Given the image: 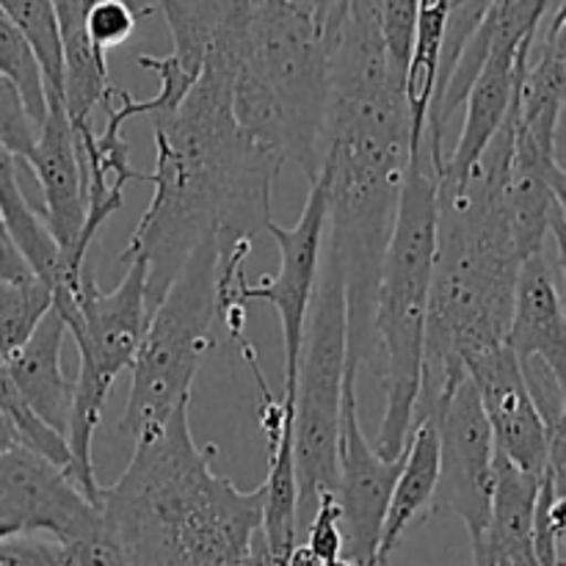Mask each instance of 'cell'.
<instances>
[{"mask_svg":"<svg viewBox=\"0 0 566 566\" xmlns=\"http://www.w3.org/2000/svg\"><path fill=\"white\" fill-rule=\"evenodd\" d=\"M243 9V0H224L193 88L175 114L153 119V199L119 254L122 265H144L149 315L202 243H216L219 263H247L254 235L271 221V188L282 164L249 142L232 116Z\"/></svg>","mask_w":566,"mask_h":566,"instance_id":"6da1fadb","label":"cell"},{"mask_svg":"<svg viewBox=\"0 0 566 566\" xmlns=\"http://www.w3.org/2000/svg\"><path fill=\"white\" fill-rule=\"evenodd\" d=\"M409 160L403 77L390 66L379 0H348L329 64L321 171L326 227L346 293L348 357L359 374L374 359V304Z\"/></svg>","mask_w":566,"mask_h":566,"instance_id":"7a4b0ae2","label":"cell"},{"mask_svg":"<svg viewBox=\"0 0 566 566\" xmlns=\"http://www.w3.org/2000/svg\"><path fill=\"white\" fill-rule=\"evenodd\" d=\"M216 446L193 440L188 403L136 442L116 484L99 490V523L130 566H238L263 525V486L238 490L213 470Z\"/></svg>","mask_w":566,"mask_h":566,"instance_id":"3957f363","label":"cell"},{"mask_svg":"<svg viewBox=\"0 0 566 566\" xmlns=\"http://www.w3.org/2000/svg\"><path fill=\"white\" fill-rule=\"evenodd\" d=\"M343 0H249L232 70V116L243 136L310 182L321 171L329 64Z\"/></svg>","mask_w":566,"mask_h":566,"instance_id":"277c9868","label":"cell"},{"mask_svg":"<svg viewBox=\"0 0 566 566\" xmlns=\"http://www.w3.org/2000/svg\"><path fill=\"white\" fill-rule=\"evenodd\" d=\"M437 182L440 171L431 164L423 138L409 160L374 304L370 365L385 387V415L374 448L385 459L401 457L407 448L423 379L426 318L437 252Z\"/></svg>","mask_w":566,"mask_h":566,"instance_id":"5b68a950","label":"cell"},{"mask_svg":"<svg viewBox=\"0 0 566 566\" xmlns=\"http://www.w3.org/2000/svg\"><path fill=\"white\" fill-rule=\"evenodd\" d=\"M216 269L219 254L216 243L208 241L188 258L149 315L130 365L133 385L119 420L122 434L133 442L153 437L182 403H191L193 379L216 348Z\"/></svg>","mask_w":566,"mask_h":566,"instance_id":"8992f818","label":"cell"},{"mask_svg":"<svg viewBox=\"0 0 566 566\" xmlns=\"http://www.w3.org/2000/svg\"><path fill=\"white\" fill-rule=\"evenodd\" d=\"M346 357V293H343V276L335 252L326 249L324 274H318L313 304H310L296 390H293L298 525H307L321 497L335 492Z\"/></svg>","mask_w":566,"mask_h":566,"instance_id":"52a82bcc","label":"cell"},{"mask_svg":"<svg viewBox=\"0 0 566 566\" xmlns=\"http://www.w3.org/2000/svg\"><path fill=\"white\" fill-rule=\"evenodd\" d=\"M147 321V274L142 263H127L125 276L114 291H103L92 271L86 269L81 293H77V329L72 332L81 365H77V379L72 381L66 473L72 475L83 497L97 509L103 486L97 484V473H94V431L103 420L114 381L119 379L122 370L133 365Z\"/></svg>","mask_w":566,"mask_h":566,"instance_id":"ba28073f","label":"cell"},{"mask_svg":"<svg viewBox=\"0 0 566 566\" xmlns=\"http://www.w3.org/2000/svg\"><path fill=\"white\" fill-rule=\"evenodd\" d=\"M326 230V182L315 177L310 182L307 202L293 227L276 221L265 224V232L280 247V274L263 276L258 285L247 282L243 265L216 269V298H219V318L249 302H265L276 310L285 340V390L282 398L293 403L296 390L298 357H302L304 329H307L310 304L321 274V243Z\"/></svg>","mask_w":566,"mask_h":566,"instance_id":"9c48e42d","label":"cell"},{"mask_svg":"<svg viewBox=\"0 0 566 566\" xmlns=\"http://www.w3.org/2000/svg\"><path fill=\"white\" fill-rule=\"evenodd\" d=\"M429 418L440 442V479L431 512H453L464 523L473 547V566H484L490 528L492 481H495V440L470 376H459L434 401L415 415Z\"/></svg>","mask_w":566,"mask_h":566,"instance_id":"30bf717a","label":"cell"},{"mask_svg":"<svg viewBox=\"0 0 566 566\" xmlns=\"http://www.w3.org/2000/svg\"><path fill=\"white\" fill-rule=\"evenodd\" d=\"M407 448L401 457L385 459L376 453L374 442L363 434L357 403V370L346 363L340 409V440H337V481L335 497L340 517L343 558L357 566H376L381 523L392 486L401 475Z\"/></svg>","mask_w":566,"mask_h":566,"instance_id":"8fae6325","label":"cell"},{"mask_svg":"<svg viewBox=\"0 0 566 566\" xmlns=\"http://www.w3.org/2000/svg\"><path fill=\"white\" fill-rule=\"evenodd\" d=\"M551 3L545 0H501L490 3L492 20V48L481 75L475 77L468 99L462 133L453 147L451 158H446L440 175V186H457L484 155L486 144L497 133L512 108L517 92V53L525 39L539 28L542 17Z\"/></svg>","mask_w":566,"mask_h":566,"instance_id":"7c38bea8","label":"cell"},{"mask_svg":"<svg viewBox=\"0 0 566 566\" xmlns=\"http://www.w3.org/2000/svg\"><path fill=\"white\" fill-rule=\"evenodd\" d=\"M0 503L14 514L22 534L44 536L53 545L99 523V509L83 497L66 468L25 446L0 453Z\"/></svg>","mask_w":566,"mask_h":566,"instance_id":"4fadbf2b","label":"cell"},{"mask_svg":"<svg viewBox=\"0 0 566 566\" xmlns=\"http://www.w3.org/2000/svg\"><path fill=\"white\" fill-rule=\"evenodd\" d=\"M464 370L479 392L495 451L517 464L523 473L542 479L547 470L551 434L525 379V370L520 368L506 343L481 357H473L464 365Z\"/></svg>","mask_w":566,"mask_h":566,"instance_id":"5bb4252c","label":"cell"},{"mask_svg":"<svg viewBox=\"0 0 566 566\" xmlns=\"http://www.w3.org/2000/svg\"><path fill=\"white\" fill-rule=\"evenodd\" d=\"M506 346L520 363V368L528 370L539 365L564 390V265L558 260L547 258V249L520 265Z\"/></svg>","mask_w":566,"mask_h":566,"instance_id":"9a60e30c","label":"cell"},{"mask_svg":"<svg viewBox=\"0 0 566 566\" xmlns=\"http://www.w3.org/2000/svg\"><path fill=\"white\" fill-rule=\"evenodd\" d=\"M44 99H48V116H44V125L39 127L36 144L25 164L31 166L33 177L42 188V216L50 235L55 238L61 252L70 258L75 269H86V263H81L75 254L83 219H86V186H83L81 158H77L70 122H66L64 99L50 97V94H44Z\"/></svg>","mask_w":566,"mask_h":566,"instance_id":"2e32d148","label":"cell"},{"mask_svg":"<svg viewBox=\"0 0 566 566\" xmlns=\"http://www.w3.org/2000/svg\"><path fill=\"white\" fill-rule=\"evenodd\" d=\"M66 335H70L66 324L55 315V310H50L36 332L11 357H6V370L22 401L48 429H53L64 440L72 412V381L61 368Z\"/></svg>","mask_w":566,"mask_h":566,"instance_id":"e0dca14e","label":"cell"},{"mask_svg":"<svg viewBox=\"0 0 566 566\" xmlns=\"http://www.w3.org/2000/svg\"><path fill=\"white\" fill-rule=\"evenodd\" d=\"M542 479L523 473L517 464L495 451L490 528H486L484 566H536L534 512Z\"/></svg>","mask_w":566,"mask_h":566,"instance_id":"ac0fdd59","label":"cell"},{"mask_svg":"<svg viewBox=\"0 0 566 566\" xmlns=\"http://www.w3.org/2000/svg\"><path fill=\"white\" fill-rule=\"evenodd\" d=\"M437 479H440V442H437L434 423L429 418H420L412 423L407 459H403L401 475H398L390 503H387L379 547H376V566H387L403 534L431 512Z\"/></svg>","mask_w":566,"mask_h":566,"instance_id":"d6986e66","label":"cell"},{"mask_svg":"<svg viewBox=\"0 0 566 566\" xmlns=\"http://www.w3.org/2000/svg\"><path fill=\"white\" fill-rule=\"evenodd\" d=\"M55 20L61 31L64 55V111L72 130L92 127L94 108L105 105L111 94L105 53L92 44L86 33L88 0H59Z\"/></svg>","mask_w":566,"mask_h":566,"instance_id":"ffe728a7","label":"cell"},{"mask_svg":"<svg viewBox=\"0 0 566 566\" xmlns=\"http://www.w3.org/2000/svg\"><path fill=\"white\" fill-rule=\"evenodd\" d=\"M448 6H451L448 0H418V28H415V44L412 55H409L407 75H403V103H407L409 149H412V155L423 144L431 103H434Z\"/></svg>","mask_w":566,"mask_h":566,"instance_id":"44dd1931","label":"cell"},{"mask_svg":"<svg viewBox=\"0 0 566 566\" xmlns=\"http://www.w3.org/2000/svg\"><path fill=\"white\" fill-rule=\"evenodd\" d=\"M0 6L25 36L42 72L44 94L64 99V55L53 0H0Z\"/></svg>","mask_w":566,"mask_h":566,"instance_id":"7402d4cb","label":"cell"},{"mask_svg":"<svg viewBox=\"0 0 566 566\" xmlns=\"http://www.w3.org/2000/svg\"><path fill=\"white\" fill-rule=\"evenodd\" d=\"M158 11L169 22L175 55L191 75L199 77L210 42L219 31L224 0H158Z\"/></svg>","mask_w":566,"mask_h":566,"instance_id":"603a6c76","label":"cell"},{"mask_svg":"<svg viewBox=\"0 0 566 566\" xmlns=\"http://www.w3.org/2000/svg\"><path fill=\"white\" fill-rule=\"evenodd\" d=\"M50 310L53 296L44 282H0V357H11Z\"/></svg>","mask_w":566,"mask_h":566,"instance_id":"cb8c5ba5","label":"cell"},{"mask_svg":"<svg viewBox=\"0 0 566 566\" xmlns=\"http://www.w3.org/2000/svg\"><path fill=\"white\" fill-rule=\"evenodd\" d=\"M0 75L9 77L14 88L20 92L22 103H25L28 116L39 127L44 125L48 116V99H44V81L39 72L36 59H33L31 48H28L25 36L20 28L9 20V14L0 6Z\"/></svg>","mask_w":566,"mask_h":566,"instance_id":"d4e9b609","label":"cell"},{"mask_svg":"<svg viewBox=\"0 0 566 566\" xmlns=\"http://www.w3.org/2000/svg\"><path fill=\"white\" fill-rule=\"evenodd\" d=\"M418 28V0H379V31L387 61L398 75H407Z\"/></svg>","mask_w":566,"mask_h":566,"instance_id":"484cf974","label":"cell"},{"mask_svg":"<svg viewBox=\"0 0 566 566\" xmlns=\"http://www.w3.org/2000/svg\"><path fill=\"white\" fill-rule=\"evenodd\" d=\"M36 125L28 116L25 103L9 77L0 75V147L25 164L36 144Z\"/></svg>","mask_w":566,"mask_h":566,"instance_id":"4316f807","label":"cell"},{"mask_svg":"<svg viewBox=\"0 0 566 566\" xmlns=\"http://www.w3.org/2000/svg\"><path fill=\"white\" fill-rule=\"evenodd\" d=\"M136 14L127 0H88L86 33L97 50H111L125 44L136 33Z\"/></svg>","mask_w":566,"mask_h":566,"instance_id":"83f0119b","label":"cell"},{"mask_svg":"<svg viewBox=\"0 0 566 566\" xmlns=\"http://www.w3.org/2000/svg\"><path fill=\"white\" fill-rule=\"evenodd\" d=\"M55 547H59L61 564L64 566H130L127 558L122 556L119 547L114 545V539L105 534L103 523L92 525L88 531Z\"/></svg>","mask_w":566,"mask_h":566,"instance_id":"f1b7e54d","label":"cell"},{"mask_svg":"<svg viewBox=\"0 0 566 566\" xmlns=\"http://www.w3.org/2000/svg\"><path fill=\"white\" fill-rule=\"evenodd\" d=\"M304 547L324 566L343 558L340 517H337V503L332 495H324L318 501V506H315L313 517L307 523V542H304Z\"/></svg>","mask_w":566,"mask_h":566,"instance_id":"f546056e","label":"cell"},{"mask_svg":"<svg viewBox=\"0 0 566 566\" xmlns=\"http://www.w3.org/2000/svg\"><path fill=\"white\" fill-rule=\"evenodd\" d=\"M0 566H64L59 547L36 534H17L0 539Z\"/></svg>","mask_w":566,"mask_h":566,"instance_id":"4dcf8cb0","label":"cell"},{"mask_svg":"<svg viewBox=\"0 0 566 566\" xmlns=\"http://www.w3.org/2000/svg\"><path fill=\"white\" fill-rule=\"evenodd\" d=\"M36 280L31 271V265L25 263V258L17 249L14 238L6 230L3 216H0V282H28Z\"/></svg>","mask_w":566,"mask_h":566,"instance_id":"1f68e13d","label":"cell"},{"mask_svg":"<svg viewBox=\"0 0 566 566\" xmlns=\"http://www.w3.org/2000/svg\"><path fill=\"white\" fill-rule=\"evenodd\" d=\"M238 566H285V562H280V558L269 551V545H265L263 539V531H258L252 545H249V553Z\"/></svg>","mask_w":566,"mask_h":566,"instance_id":"d6a6232c","label":"cell"},{"mask_svg":"<svg viewBox=\"0 0 566 566\" xmlns=\"http://www.w3.org/2000/svg\"><path fill=\"white\" fill-rule=\"evenodd\" d=\"M17 446H22L20 434H17V429L11 426V420L0 412V453L11 451V448H17Z\"/></svg>","mask_w":566,"mask_h":566,"instance_id":"836d02e7","label":"cell"},{"mask_svg":"<svg viewBox=\"0 0 566 566\" xmlns=\"http://www.w3.org/2000/svg\"><path fill=\"white\" fill-rule=\"evenodd\" d=\"M17 534H22L20 523H17L14 514L0 503V539H9V536H17Z\"/></svg>","mask_w":566,"mask_h":566,"instance_id":"e575fe53","label":"cell"},{"mask_svg":"<svg viewBox=\"0 0 566 566\" xmlns=\"http://www.w3.org/2000/svg\"><path fill=\"white\" fill-rule=\"evenodd\" d=\"M329 566H357V564H352V562H346V558H340V562H335V564H329Z\"/></svg>","mask_w":566,"mask_h":566,"instance_id":"d590c367","label":"cell"},{"mask_svg":"<svg viewBox=\"0 0 566 566\" xmlns=\"http://www.w3.org/2000/svg\"><path fill=\"white\" fill-rule=\"evenodd\" d=\"M497 566H506V564H497Z\"/></svg>","mask_w":566,"mask_h":566,"instance_id":"8d00e7d4","label":"cell"}]
</instances>
